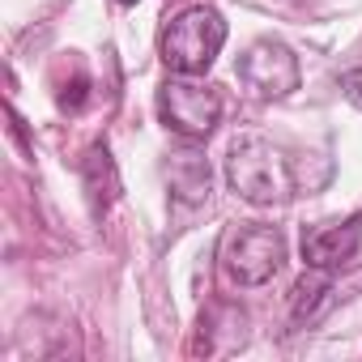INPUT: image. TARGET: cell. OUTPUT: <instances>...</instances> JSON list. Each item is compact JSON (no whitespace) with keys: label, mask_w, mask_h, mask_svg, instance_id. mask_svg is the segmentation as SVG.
I'll return each mask as SVG.
<instances>
[{"label":"cell","mask_w":362,"mask_h":362,"mask_svg":"<svg viewBox=\"0 0 362 362\" xmlns=\"http://www.w3.org/2000/svg\"><path fill=\"white\" fill-rule=\"evenodd\" d=\"M226 179L252 205H281L294 197V188H303V170L294 166V158H286L273 141L252 132L235 136L226 153Z\"/></svg>","instance_id":"cell-1"},{"label":"cell","mask_w":362,"mask_h":362,"mask_svg":"<svg viewBox=\"0 0 362 362\" xmlns=\"http://www.w3.org/2000/svg\"><path fill=\"white\" fill-rule=\"evenodd\" d=\"M226 43V22L218 9L209 5H192L184 13H175L162 30V60L170 73H184V77H201L214 69L218 52Z\"/></svg>","instance_id":"cell-2"},{"label":"cell","mask_w":362,"mask_h":362,"mask_svg":"<svg viewBox=\"0 0 362 362\" xmlns=\"http://www.w3.org/2000/svg\"><path fill=\"white\" fill-rule=\"evenodd\" d=\"M286 264V235L277 226L243 222L222 239V269L235 286H264Z\"/></svg>","instance_id":"cell-3"},{"label":"cell","mask_w":362,"mask_h":362,"mask_svg":"<svg viewBox=\"0 0 362 362\" xmlns=\"http://www.w3.org/2000/svg\"><path fill=\"white\" fill-rule=\"evenodd\" d=\"M158 115L170 132H179L184 141H205L218 119H222V94L214 86H201L192 77H170L158 90Z\"/></svg>","instance_id":"cell-4"},{"label":"cell","mask_w":362,"mask_h":362,"mask_svg":"<svg viewBox=\"0 0 362 362\" xmlns=\"http://www.w3.org/2000/svg\"><path fill=\"white\" fill-rule=\"evenodd\" d=\"M298 56L286 47V43H273V39H260L252 43L243 56H239V81L256 94V98H290L298 90Z\"/></svg>","instance_id":"cell-5"},{"label":"cell","mask_w":362,"mask_h":362,"mask_svg":"<svg viewBox=\"0 0 362 362\" xmlns=\"http://www.w3.org/2000/svg\"><path fill=\"white\" fill-rule=\"evenodd\" d=\"M362 247V218H332V222H320L303 235V260L311 269H328L337 273L341 264H349Z\"/></svg>","instance_id":"cell-6"},{"label":"cell","mask_w":362,"mask_h":362,"mask_svg":"<svg viewBox=\"0 0 362 362\" xmlns=\"http://www.w3.org/2000/svg\"><path fill=\"white\" fill-rule=\"evenodd\" d=\"M162 175H166L170 197L184 205V209H197V205H205V201H209V162H205V153H201V149L184 145V149L166 153Z\"/></svg>","instance_id":"cell-7"},{"label":"cell","mask_w":362,"mask_h":362,"mask_svg":"<svg viewBox=\"0 0 362 362\" xmlns=\"http://www.w3.org/2000/svg\"><path fill=\"white\" fill-rule=\"evenodd\" d=\"M332 303H337V281H332V273L307 264V273H303V277L294 281V290H290V324H294V328H311V324H320V320L332 311Z\"/></svg>","instance_id":"cell-8"},{"label":"cell","mask_w":362,"mask_h":362,"mask_svg":"<svg viewBox=\"0 0 362 362\" xmlns=\"http://www.w3.org/2000/svg\"><path fill=\"white\" fill-rule=\"evenodd\" d=\"M81 184H86L94 218H103L119 201V170H115V158H111L107 145H90L86 149V158H81Z\"/></svg>","instance_id":"cell-9"},{"label":"cell","mask_w":362,"mask_h":362,"mask_svg":"<svg viewBox=\"0 0 362 362\" xmlns=\"http://www.w3.org/2000/svg\"><path fill=\"white\" fill-rule=\"evenodd\" d=\"M86 98H90V77L77 69V77H73V81H60L56 103H60V111H81V107H86Z\"/></svg>","instance_id":"cell-10"},{"label":"cell","mask_w":362,"mask_h":362,"mask_svg":"<svg viewBox=\"0 0 362 362\" xmlns=\"http://www.w3.org/2000/svg\"><path fill=\"white\" fill-rule=\"evenodd\" d=\"M341 90H345V98L362 111V69H354V73H345L341 77Z\"/></svg>","instance_id":"cell-11"},{"label":"cell","mask_w":362,"mask_h":362,"mask_svg":"<svg viewBox=\"0 0 362 362\" xmlns=\"http://www.w3.org/2000/svg\"><path fill=\"white\" fill-rule=\"evenodd\" d=\"M119 5H136V0H119Z\"/></svg>","instance_id":"cell-12"}]
</instances>
